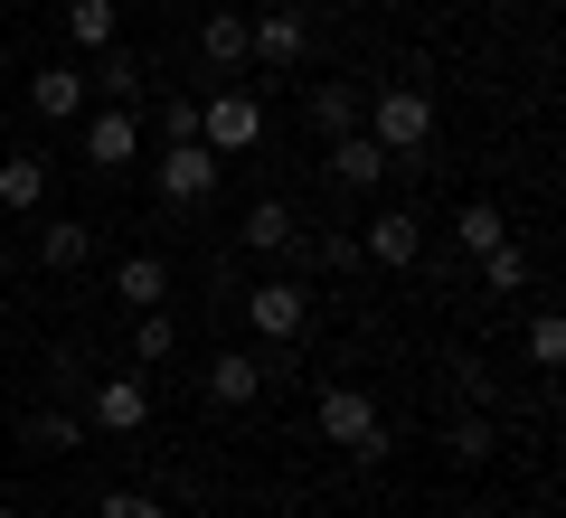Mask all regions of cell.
Returning a JSON list of instances; mask_svg holds the SVG:
<instances>
[{
    "instance_id": "cell-7",
    "label": "cell",
    "mask_w": 566,
    "mask_h": 518,
    "mask_svg": "<svg viewBox=\"0 0 566 518\" xmlns=\"http://www.w3.org/2000/svg\"><path fill=\"white\" fill-rule=\"evenodd\" d=\"M359 245H368V264H387V274H406V264L424 255V218H416V208H378Z\"/></svg>"
},
{
    "instance_id": "cell-23",
    "label": "cell",
    "mask_w": 566,
    "mask_h": 518,
    "mask_svg": "<svg viewBox=\"0 0 566 518\" xmlns=\"http://www.w3.org/2000/svg\"><path fill=\"white\" fill-rule=\"evenodd\" d=\"M491 443H501V434H491V415H463V424L444 434V462H463V472H482V462H491Z\"/></svg>"
},
{
    "instance_id": "cell-10",
    "label": "cell",
    "mask_w": 566,
    "mask_h": 518,
    "mask_svg": "<svg viewBox=\"0 0 566 518\" xmlns=\"http://www.w3.org/2000/svg\"><path fill=\"white\" fill-rule=\"evenodd\" d=\"M133 133H142V104H104V114L85 123V160H95V170H123V160H133Z\"/></svg>"
},
{
    "instance_id": "cell-25",
    "label": "cell",
    "mask_w": 566,
    "mask_h": 518,
    "mask_svg": "<svg viewBox=\"0 0 566 518\" xmlns=\"http://www.w3.org/2000/svg\"><path fill=\"white\" fill-rule=\"evenodd\" d=\"M29 443H39V453H76V443H85V415H66V405H57V415L29 424Z\"/></svg>"
},
{
    "instance_id": "cell-1",
    "label": "cell",
    "mask_w": 566,
    "mask_h": 518,
    "mask_svg": "<svg viewBox=\"0 0 566 518\" xmlns=\"http://www.w3.org/2000/svg\"><path fill=\"white\" fill-rule=\"evenodd\" d=\"M368 141L387 151V170H416L424 141H434V95H424V85H387V95L368 104Z\"/></svg>"
},
{
    "instance_id": "cell-15",
    "label": "cell",
    "mask_w": 566,
    "mask_h": 518,
    "mask_svg": "<svg viewBox=\"0 0 566 518\" xmlns=\"http://www.w3.org/2000/svg\"><path fill=\"white\" fill-rule=\"evenodd\" d=\"M199 57H208V66H227V76H237V66H255V47H245V20H237V10H208Z\"/></svg>"
},
{
    "instance_id": "cell-13",
    "label": "cell",
    "mask_w": 566,
    "mask_h": 518,
    "mask_svg": "<svg viewBox=\"0 0 566 518\" xmlns=\"http://www.w3.org/2000/svg\"><path fill=\"white\" fill-rule=\"evenodd\" d=\"M331 180H340V189H378L387 180V151L368 133H340V141H331Z\"/></svg>"
},
{
    "instance_id": "cell-5",
    "label": "cell",
    "mask_w": 566,
    "mask_h": 518,
    "mask_svg": "<svg viewBox=\"0 0 566 518\" xmlns=\"http://www.w3.org/2000/svg\"><path fill=\"white\" fill-rule=\"evenodd\" d=\"M255 133H264V104H255V95H208V104H199V141H208L218 160L245 151Z\"/></svg>"
},
{
    "instance_id": "cell-22",
    "label": "cell",
    "mask_w": 566,
    "mask_h": 518,
    "mask_svg": "<svg viewBox=\"0 0 566 518\" xmlns=\"http://www.w3.org/2000/svg\"><path fill=\"white\" fill-rule=\"evenodd\" d=\"M170 349H180V320H170V311H133V359H142V368H161Z\"/></svg>"
},
{
    "instance_id": "cell-8",
    "label": "cell",
    "mask_w": 566,
    "mask_h": 518,
    "mask_svg": "<svg viewBox=\"0 0 566 518\" xmlns=\"http://www.w3.org/2000/svg\"><path fill=\"white\" fill-rule=\"evenodd\" d=\"M95 434H142L151 424V378H95Z\"/></svg>"
},
{
    "instance_id": "cell-9",
    "label": "cell",
    "mask_w": 566,
    "mask_h": 518,
    "mask_svg": "<svg viewBox=\"0 0 566 518\" xmlns=\"http://www.w3.org/2000/svg\"><path fill=\"white\" fill-rule=\"evenodd\" d=\"M237 245H245V255H293V245H303V218H293L283 199H255L245 226H237Z\"/></svg>"
},
{
    "instance_id": "cell-28",
    "label": "cell",
    "mask_w": 566,
    "mask_h": 518,
    "mask_svg": "<svg viewBox=\"0 0 566 518\" xmlns=\"http://www.w3.org/2000/svg\"><path fill=\"white\" fill-rule=\"evenodd\" d=\"M95 518H170V509H161L151 490H104V509H95Z\"/></svg>"
},
{
    "instance_id": "cell-24",
    "label": "cell",
    "mask_w": 566,
    "mask_h": 518,
    "mask_svg": "<svg viewBox=\"0 0 566 518\" xmlns=\"http://www.w3.org/2000/svg\"><path fill=\"white\" fill-rule=\"evenodd\" d=\"M482 283H491V293H520V283H528V255H520V236H501V245L482 255Z\"/></svg>"
},
{
    "instance_id": "cell-3",
    "label": "cell",
    "mask_w": 566,
    "mask_h": 518,
    "mask_svg": "<svg viewBox=\"0 0 566 518\" xmlns=\"http://www.w3.org/2000/svg\"><path fill=\"white\" fill-rule=\"evenodd\" d=\"M151 180H161V208H208L218 199V151L208 141H161Z\"/></svg>"
},
{
    "instance_id": "cell-20",
    "label": "cell",
    "mask_w": 566,
    "mask_h": 518,
    "mask_svg": "<svg viewBox=\"0 0 566 518\" xmlns=\"http://www.w3.org/2000/svg\"><path fill=\"white\" fill-rule=\"evenodd\" d=\"M510 236V218L491 199H463V218H453V245H463V255H491V245Z\"/></svg>"
},
{
    "instance_id": "cell-18",
    "label": "cell",
    "mask_w": 566,
    "mask_h": 518,
    "mask_svg": "<svg viewBox=\"0 0 566 518\" xmlns=\"http://www.w3.org/2000/svg\"><path fill=\"white\" fill-rule=\"evenodd\" d=\"M48 199V160L39 151H0V208H39Z\"/></svg>"
},
{
    "instance_id": "cell-21",
    "label": "cell",
    "mask_w": 566,
    "mask_h": 518,
    "mask_svg": "<svg viewBox=\"0 0 566 518\" xmlns=\"http://www.w3.org/2000/svg\"><path fill=\"white\" fill-rule=\"evenodd\" d=\"M114 0H66V39H76L85 47V57H95V47H114Z\"/></svg>"
},
{
    "instance_id": "cell-2",
    "label": "cell",
    "mask_w": 566,
    "mask_h": 518,
    "mask_svg": "<svg viewBox=\"0 0 566 518\" xmlns=\"http://www.w3.org/2000/svg\"><path fill=\"white\" fill-rule=\"evenodd\" d=\"M322 434L340 443V453H359V462H387V415H378V397L368 387H322Z\"/></svg>"
},
{
    "instance_id": "cell-17",
    "label": "cell",
    "mask_w": 566,
    "mask_h": 518,
    "mask_svg": "<svg viewBox=\"0 0 566 518\" xmlns=\"http://www.w3.org/2000/svg\"><path fill=\"white\" fill-rule=\"evenodd\" d=\"M85 95H104V104H142V66L123 57V47H95V66H85Z\"/></svg>"
},
{
    "instance_id": "cell-29",
    "label": "cell",
    "mask_w": 566,
    "mask_h": 518,
    "mask_svg": "<svg viewBox=\"0 0 566 518\" xmlns=\"http://www.w3.org/2000/svg\"><path fill=\"white\" fill-rule=\"evenodd\" d=\"M0 518H20V509H0Z\"/></svg>"
},
{
    "instance_id": "cell-19",
    "label": "cell",
    "mask_w": 566,
    "mask_h": 518,
    "mask_svg": "<svg viewBox=\"0 0 566 518\" xmlns=\"http://www.w3.org/2000/svg\"><path fill=\"white\" fill-rule=\"evenodd\" d=\"M312 133H322V141L359 133V85H340V76H331V85H312Z\"/></svg>"
},
{
    "instance_id": "cell-6",
    "label": "cell",
    "mask_w": 566,
    "mask_h": 518,
    "mask_svg": "<svg viewBox=\"0 0 566 518\" xmlns=\"http://www.w3.org/2000/svg\"><path fill=\"white\" fill-rule=\"evenodd\" d=\"M245 47H255V66H303L312 57V20L303 10H264V20H245Z\"/></svg>"
},
{
    "instance_id": "cell-14",
    "label": "cell",
    "mask_w": 566,
    "mask_h": 518,
    "mask_svg": "<svg viewBox=\"0 0 566 518\" xmlns=\"http://www.w3.org/2000/svg\"><path fill=\"white\" fill-rule=\"evenodd\" d=\"M114 293L133 302V311H161V302H170V264L161 255H123L114 264Z\"/></svg>"
},
{
    "instance_id": "cell-11",
    "label": "cell",
    "mask_w": 566,
    "mask_h": 518,
    "mask_svg": "<svg viewBox=\"0 0 566 518\" xmlns=\"http://www.w3.org/2000/svg\"><path fill=\"white\" fill-rule=\"evenodd\" d=\"M208 397L218 405H255L264 397V359L255 349H218V359H208Z\"/></svg>"
},
{
    "instance_id": "cell-16",
    "label": "cell",
    "mask_w": 566,
    "mask_h": 518,
    "mask_svg": "<svg viewBox=\"0 0 566 518\" xmlns=\"http://www.w3.org/2000/svg\"><path fill=\"white\" fill-rule=\"evenodd\" d=\"M85 255H95V226H76V218H48L39 226V264H48V274H76Z\"/></svg>"
},
{
    "instance_id": "cell-27",
    "label": "cell",
    "mask_w": 566,
    "mask_h": 518,
    "mask_svg": "<svg viewBox=\"0 0 566 518\" xmlns=\"http://www.w3.org/2000/svg\"><path fill=\"white\" fill-rule=\"evenodd\" d=\"M161 141H199V95H170L161 104Z\"/></svg>"
},
{
    "instance_id": "cell-4",
    "label": "cell",
    "mask_w": 566,
    "mask_h": 518,
    "mask_svg": "<svg viewBox=\"0 0 566 518\" xmlns=\"http://www.w3.org/2000/svg\"><path fill=\"white\" fill-rule=\"evenodd\" d=\"M245 320H255V339L293 349V339L312 330V293H303L293 274H274V283H255V293H245Z\"/></svg>"
},
{
    "instance_id": "cell-26",
    "label": "cell",
    "mask_w": 566,
    "mask_h": 518,
    "mask_svg": "<svg viewBox=\"0 0 566 518\" xmlns=\"http://www.w3.org/2000/svg\"><path fill=\"white\" fill-rule=\"evenodd\" d=\"M528 359H538V368H557V359H566V320H557V311L528 320Z\"/></svg>"
},
{
    "instance_id": "cell-12",
    "label": "cell",
    "mask_w": 566,
    "mask_h": 518,
    "mask_svg": "<svg viewBox=\"0 0 566 518\" xmlns=\"http://www.w3.org/2000/svg\"><path fill=\"white\" fill-rule=\"evenodd\" d=\"M29 104H39L48 123H76L85 114V66H39V76H29Z\"/></svg>"
}]
</instances>
